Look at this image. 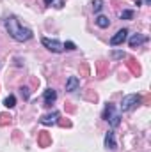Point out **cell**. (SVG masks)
Wrapping results in <instances>:
<instances>
[{
	"label": "cell",
	"mask_w": 151,
	"mask_h": 152,
	"mask_svg": "<svg viewBox=\"0 0 151 152\" xmlns=\"http://www.w3.org/2000/svg\"><path fill=\"white\" fill-rule=\"evenodd\" d=\"M5 28H7L9 36L13 39H16V41H29V39L32 37V30L21 27L20 21H18L14 16H11V18L5 20Z\"/></svg>",
	"instance_id": "6da1fadb"
},
{
	"label": "cell",
	"mask_w": 151,
	"mask_h": 152,
	"mask_svg": "<svg viewBox=\"0 0 151 152\" xmlns=\"http://www.w3.org/2000/svg\"><path fill=\"white\" fill-rule=\"evenodd\" d=\"M142 103V97L139 96V94H130V96H126L123 101H121V110L123 112H132L135 106H139Z\"/></svg>",
	"instance_id": "7a4b0ae2"
},
{
	"label": "cell",
	"mask_w": 151,
	"mask_h": 152,
	"mask_svg": "<svg viewBox=\"0 0 151 152\" xmlns=\"http://www.w3.org/2000/svg\"><path fill=\"white\" fill-rule=\"evenodd\" d=\"M103 118H105L107 122H110L112 127H117V126H119V122H121L119 118H121V117L115 112V108H114L112 103H107V106H105V110H103Z\"/></svg>",
	"instance_id": "3957f363"
},
{
	"label": "cell",
	"mask_w": 151,
	"mask_h": 152,
	"mask_svg": "<svg viewBox=\"0 0 151 152\" xmlns=\"http://www.w3.org/2000/svg\"><path fill=\"white\" fill-rule=\"evenodd\" d=\"M41 42H43V46H44L46 50H50V51H53V53H61V51H64V44H62L61 41H57V39L43 37L41 39Z\"/></svg>",
	"instance_id": "277c9868"
},
{
	"label": "cell",
	"mask_w": 151,
	"mask_h": 152,
	"mask_svg": "<svg viewBox=\"0 0 151 152\" xmlns=\"http://www.w3.org/2000/svg\"><path fill=\"white\" fill-rule=\"evenodd\" d=\"M38 145L39 147H50V145H52V136H50V133H46V131H39Z\"/></svg>",
	"instance_id": "5b68a950"
},
{
	"label": "cell",
	"mask_w": 151,
	"mask_h": 152,
	"mask_svg": "<svg viewBox=\"0 0 151 152\" xmlns=\"http://www.w3.org/2000/svg\"><path fill=\"white\" fill-rule=\"evenodd\" d=\"M126 36H128V30H126V28H121L115 36H112V39H110V44H112V46H117V44L124 42Z\"/></svg>",
	"instance_id": "8992f818"
},
{
	"label": "cell",
	"mask_w": 151,
	"mask_h": 152,
	"mask_svg": "<svg viewBox=\"0 0 151 152\" xmlns=\"http://www.w3.org/2000/svg\"><path fill=\"white\" fill-rule=\"evenodd\" d=\"M126 66H128L130 73H132L133 76H141V73H142V69H141V66H139V62H137L135 58H128Z\"/></svg>",
	"instance_id": "52a82bcc"
},
{
	"label": "cell",
	"mask_w": 151,
	"mask_h": 152,
	"mask_svg": "<svg viewBox=\"0 0 151 152\" xmlns=\"http://www.w3.org/2000/svg\"><path fill=\"white\" fill-rule=\"evenodd\" d=\"M57 99V92L53 88H46L44 90V106H52Z\"/></svg>",
	"instance_id": "ba28073f"
},
{
	"label": "cell",
	"mask_w": 151,
	"mask_h": 152,
	"mask_svg": "<svg viewBox=\"0 0 151 152\" xmlns=\"http://www.w3.org/2000/svg\"><path fill=\"white\" fill-rule=\"evenodd\" d=\"M57 118H59V112H53V113L43 115V117L39 118V122H41V124H44V126H50V124L57 122Z\"/></svg>",
	"instance_id": "9c48e42d"
},
{
	"label": "cell",
	"mask_w": 151,
	"mask_h": 152,
	"mask_svg": "<svg viewBox=\"0 0 151 152\" xmlns=\"http://www.w3.org/2000/svg\"><path fill=\"white\" fill-rule=\"evenodd\" d=\"M148 41V37L146 36H142V34H135L133 37L130 39V48H139L141 44H144Z\"/></svg>",
	"instance_id": "30bf717a"
},
{
	"label": "cell",
	"mask_w": 151,
	"mask_h": 152,
	"mask_svg": "<svg viewBox=\"0 0 151 152\" xmlns=\"http://www.w3.org/2000/svg\"><path fill=\"white\" fill-rule=\"evenodd\" d=\"M96 69H98V78H103V76L107 75V71H109V62L98 60L96 62Z\"/></svg>",
	"instance_id": "8fae6325"
},
{
	"label": "cell",
	"mask_w": 151,
	"mask_h": 152,
	"mask_svg": "<svg viewBox=\"0 0 151 152\" xmlns=\"http://www.w3.org/2000/svg\"><path fill=\"white\" fill-rule=\"evenodd\" d=\"M78 85H80V80H78L76 76H70V80H68V83H66V90H68V92H75L76 88H78Z\"/></svg>",
	"instance_id": "7c38bea8"
},
{
	"label": "cell",
	"mask_w": 151,
	"mask_h": 152,
	"mask_svg": "<svg viewBox=\"0 0 151 152\" xmlns=\"http://www.w3.org/2000/svg\"><path fill=\"white\" fill-rule=\"evenodd\" d=\"M105 147L107 149H115V138H114L112 131H109L107 136H105Z\"/></svg>",
	"instance_id": "4fadbf2b"
},
{
	"label": "cell",
	"mask_w": 151,
	"mask_h": 152,
	"mask_svg": "<svg viewBox=\"0 0 151 152\" xmlns=\"http://www.w3.org/2000/svg\"><path fill=\"white\" fill-rule=\"evenodd\" d=\"M96 25L101 27V28H107V27L110 25V21H109L107 16H98V18H96Z\"/></svg>",
	"instance_id": "5bb4252c"
},
{
	"label": "cell",
	"mask_w": 151,
	"mask_h": 152,
	"mask_svg": "<svg viewBox=\"0 0 151 152\" xmlns=\"http://www.w3.org/2000/svg\"><path fill=\"white\" fill-rule=\"evenodd\" d=\"M11 122H13V117L9 113H0V126L5 127V126H9Z\"/></svg>",
	"instance_id": "9a60e30c"
},
{
	"label": "cell",
	"mask_w": 151,
	"mask_h": 152,
	"mask_svg": "<svg viewBox=\"0 0 151 152\" xmlns=\"http://www.w3.org/2000/svg\"><path fill=\"white\" fill-rule=\"evenodd\" d=\"M84 97H85L87 101H93V103L98 101V94H96L94 90H85V92H84Z\"/></svg>",
	"instance_id": "2e32d148"
},
{
	"label": "cell",
	"mask_w": 151,
	"mask_h": 152,
	"mask_svg": "<svg viewBox=\"0 0 151 152\" xmlns=\"http://www.w3.org/2000/svg\"><path fill=\"white\" fill-rule=\"evenodd\" d=\"M4 104H5L7 108H13V106L16 104V97H14V96H7L5 101H4Z\"/></svg>",
	"instance_id": "e0dca14e"
},
{
	"label": "cell",
	"mask_w": 151,
	"mask_h": 152,
	"mask_svg": "<svg viewBox=\"0 0 151 152\" xmlns=\"http://www.w3.org/2000/svg\"><path fill=\"white\" fill-rule=\"evenodd\" d=\"M57 124H59L61 127H71V120H70V118H59Z\"/></svg>",
	"instance_id": "ac0fdd59"
},
{
	"label": "cell",
	"mask_w": 151,
	"mask_h": 152,
	"mask_svg": "<svg viewBox=\"0 0 151 152\" xmlns=\"http://www.w3.org/2000/svg\"><path fill=\"white\" fill-rule=\"evenodd\" d=\"M101 5H103L101 0H94V2H93V9H94V12H98V11L101 9Z\"/></svg>",
	"instance_id": "d6986e66"
},
{
	"label": "cell",
	"mask_w": 151,
	"mask_h": 152,
	"mask_svg": "<svg viewBox=\"0 0 151 152\" xmlns=\"http://www.w3.org/2000/svg\"><path fill=\"white\" fill-rule=\"evenodd\" d=\"M80 73H82V76H89V66L87 64H82L80 66Z\"/></svg>",
	"instance_id": "ffe728a7"
},
{
	"label": "cell",
	"mask_w": 151,
	"mask_h": 152,
	"mask_svg": "<svg viewBox=\"0 0 151 152\" xmlns=\"http://www.w3.org/2000/svg\"><path fill=\"white\" fill-rule=\"evenodd\" d=\"M132 16H133V11H123V12H121V18H123V20H130Z\"/></svg>",
	"instance_id": "44dd1931"
},
{
	"label": "cell",
	"mask_w": 151,
	"mask_h": 152,
	"mask_svg": "<svg viewBox=\"0 0 151 152\" xmlns=\"http://www.w3.org/2000/svg\"><path fill=\"white\" fill-rule=\"evenodd\" d=\"M21 96H23V99H29L30 97V92H29L27 87H21Z\"/></svg>",
	"instance_id": "7402d4cb"
},
{
	"label": "cell",
	"mask_w": 151,
	"mask_h": 152,
	"mask_svg": "<svg viewBox=\"0 0 151 152\" xmlns=\"http://www.w3.org/2000/svg\"><path fill=\"white\" fill-rule=\"evenodd\" d=\"M64 110H66L68 113H73V112H75V106H73L71 103H66V104H64Z\"/></svg>",
	"instance_id": "603a6c76"
},
{
	"label": "cell",
	"mask_w": 151,
	"mask_h": 152,
	"mask_svg": "<svg viewBox=\"0 0 151 152\" xmlns=\"http://www.w3.org/2000/svg\"><path fill=\"white\" fill-rule=\"evenodd\" d=\"M64 50H76L75 42H71V41H68V42H64Z\"/></svg>",
	"instance_id": "cb8c5ba5"
},
{
	"label": "cell",
	"mask_w": 151,
	"mask_h": 152,
	"mask_svg": "<svg viewBox=\"0 0 151 152\" xmlns=\"http://www.w3.org/2000/svg\"><path fill=\"white\" fill-rule=\"evenodd\" d=\"M126 55L123 53V51H114V58H124Z\"/></svg>",
	"instance_id": "d4e9b609"
},
{
	"label": "cell",
	"mask_w": 151,
	"mask_h": 152,
	"mask_svg": "<svg viewBox=\"0 0 151 152\" xmlns=\"http://www.w3.org/2000/svg\"><path fill=\"white\" fill-rule=\"evenodd\" d=\"M52 2H53V0H44V4H46V5H50Z\"/></svg>",
	"instance_id": "484cf974"
}]
</instances>
